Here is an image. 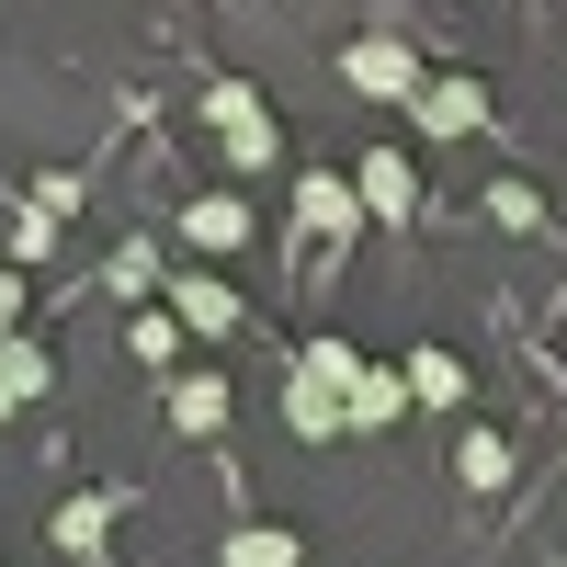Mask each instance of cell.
Listing matches in <instances>:
<instances>
[{
	"label": "cell",
	"instance_id": "6da1fadb",
	"mask_svg": "<svg viewBox=\"0 0 567 567\" xmlns=\"http://www.w3.org/2000/svg\"><path fill=\"white\" fill-rule=\"evenodd\" d=\"M341 80L363 91V103H420V58L398 34H363V45H341Z\"/></svg>",
	"mask_w": 567,
	"mask_h": 567
},
{
	"label": "cell",
	"instance_id": "7a4b0ae2",
	"mask_svg": "<svg viewBox=\"0 0 567 567\" xmlns=\"http://www.w3.org/2000/svg\"><path fill=\"white\" fill-rule=\"evenodd\" d=\"M205 114H216V136H227V159H239V171H272V125H261V91L216 80V91H205Z\"/></svg>",
	"mask_w": 567,
	"mask_h": 567
},
{
	"label": "cell",
	"instance_id": "3957f363",
	"mask_svg": "<svg viewBox=\"0 0 567 567\" xmlns=\"http://www.w3.org/2000/svg\"><path fill=\"white\" fill-rule=\"evenodd\" d=\"M420 136H477L488 125V80H420Z\"/></svg>",
	"mask_w": 567,
	"mask_h": 567
},
{
	"label": "cell",
	"instance_id": "277c9868",
	"mask_svg": "<svg viewBox=\"0 0 567 567\" xmlns=\"http://www.w3.org/2000/svg\"><path fill=\"white\" fill-rule=\"evenodd\" d=\"M171 432L182 443H216L227 432V374H182V386H171Z\"/></svg>",
	"mask_w": 567,
	"mask_h": 567
},
{
	"label": "cell",
	"instance_id": "5b68a950",
	"mask_svg": "<svg viewBox=\"0 0 567 567\" xmlns=\"http://www.w3.org/2000/svg\"><path fill=\"white\" fill-rule=\"evenodd\" d=\"M352 205H363V194H352V182H341V171H307V182H296V216L318 227V239H352V227H363Z\"/></svg>",
	"mask_w": 567,
	"mask_h": 567
},
{
	"label": "cell",
	"instance_id": "8992f818",
	"mask_svg": "<svg viewBox=\"0 0 567 567\" xmlns=\"http://www.w3.org/2000/svg\"><path fill=\"white\" fill-rule=\"evenodd\" d=\"M182 239H194V250H239L250 239V205L239 194H194V205H182Z\"/></svg>",
	"mask_w": 567,
	"mask_h": 567
},
{
	"label": "cell",
	"instance_id": "52a82bcc",
	"mask_svg": "<svg viewBox=\"0 0 567 567\" xmlns=\"http://www.w3.org/2000/svg\"><path fill=\"white\" fill-rule=\"evenodd\" d=\"M352 194H363L374 216H409V194H420V182H409V159H398V148H363V171H352Z\"/></svg>",
	"mask_w": 567,
	"mask_h": 567
},
{
	"label": "cell",
	"instance_id": "ba28073f",
	"mask_svg": "<svg viewBox=\"0 0 567 567\" xmlns=\"http://www.w3.org/2000/svg\"><path fill=\"white\" fill-rule=\"evenodd\" d=\"M398 409H420V398H409V374H386V363H363V386H352V432H386Z\"/></svg>",
	"mask_w": 567,
	"mask_h": 567
},
{
	"label": "cell",
	"instance_id": "9c48e42d",
	"mask_svg": "<svg viewBox=\"0 0 567 567\" xmlns=\"http://www.w3.org/2000/svg\"><path fill=\"white\" fill-rule=\"evenodd\" d=\"M171 307H182V329H239V296H227L216 272H182V284H171Z\"/></svg>",
	"mask_w": 567,
	"mask_h": 567
},
{
	"label": "cell",
	"instance_id": "30bf717a",
	"mask_svg": "<svg viewBox=\"0 0 567 567\" xmlns=\"http://www.w3.org/2000/svg\"><path fill=\"white\" fill-rule=\"evenodd\" d=\"M398 374H409V398H420V409H454V398H465V363H454V352H409Z\"/></svg>",
	"mask_w": 567,
	"mask_h": 567
},
{
	"label": "cell",
	"instance_id": "8fae6325",
	"mask_svg": "<svg viewBox=\"0 0 567 567\" xmlns=\"http://www.w3.org/2000/svg\"><path fill=\"white\" fill-rule=\"evenodd\" d=\"M307 545L296 534H284V523H239V534H227V567H296Z\"/></svg>",
	"mask_w": 567,
	"mask_h": 567
},
{
	"label": "cell",
	"instance_id": "7c38bea8",
	"mask_svg": "<svg viewBox=\"0 0 567 567\" xmlns=\"http://www.w3.org/2000/svg\"><path fill=\"white\" fill-rule=\"evenodd\" d=\"M284 420H296L307 443H329V432H352V409L329 398V386H307V374H296V398H284Z\"/></svg>",
	"mask_w": 567,
	"mask_h": 567
},
{
	"label": "cell",
	"instance_id": "4fadbf2b",
	"mask_svg": "<svg viewBox=\"0 0 567 567\" xmlns=\"http://www.w3.org/2000/svg\"><path fill=\"white\" fill-rule=\"evenodd\" d=\"M488 227H511V239H534V227H545V194H534V182H499V194H488Z\"/></svg>",
	"mask_w": 567,
	"mask_h": 567
},
{
	"label": "cell",
	"instance_id": "5bb4252c",
	"mask_svg": "<svg viewBox=\"0 0 567 567\" xmlns=\"http://www.w3.org/2000/svg\"><path fill=\"white\" fill-rule=\"evenodd\" d=\"M0 386H12V398H45V352L23 341V329H12V341H0Z\"/></svg>",
	"mask_w": 567,
	"mask_h": 567
},
{
	"label": "cell",
	"instance_id": "9a60e30c",
	"mask_svg": "<svg viewBox=\"0 0 567 567\" xmlns=\"http://www.w3.org/2000/svg\"><path fill=\"white\" fill-rule=\"evenodd\" d=\"M103 523H114V499H69L58 511V545H103Z\"/></svg>",
	"mask_w": 567,
	"mask_h": 567
},
{
	"label": "cell",
	"instance_id": "2e32d148",
	"mask_svg": "<svg viewBox=\"0 0 567 567\" xmlns=\"http://www.w3.org/2000/svg\"><path fill=\"white\" fill-rule=\"evenodd\" d=\"M465 477L499 488V477H511V443H499V432H465Z\"/></svg>",
	"mask_w": 567,
	"mask_h": 567
},
{
	"label": "cell",
	"instance_id": "e0dca14e",
	"mask_svg": "<svg viewBox=\"0 0 567 567\" xmlns=\"http://www.w3.org/2000/svg\"><path fill=\"white\" fill-rule=\"evenodd\" d=\"M171 341H182V318H171V307H148V318H136V352H148V363H171Z\"/></svg>",
	"mask_w": 567,
	"mask_h": 567
},
{
	"label": "cell",
	"instance_id": "ac0fdd59",
	"mask_svg": "<svg viewBox=\"0 0 567 567\" xmlns=\"http://www.w3.org/2000/svg\"><path fill=\"white\" fill-rule=\"evenodd\" d=\"M23 329V272H0V341Z\"/></svg>",
	"mask_w": 567,
	"mask_h": 567
},
{
	"label": "cell",
	"instance_id": "d6986e66",
	"mask_svg": "<svg viewBox=\"0 0 567 567\" xmlns=\"http://www.w3.org/2000/svg\"><path fill=\"white\" fill-rule=\"evenodd\" d=\"M12 409H23V398H12V386H0V420H12Z\"/></svg>",
	"mask_w": 567,
	"mask_h": 567
}]
</instances>
